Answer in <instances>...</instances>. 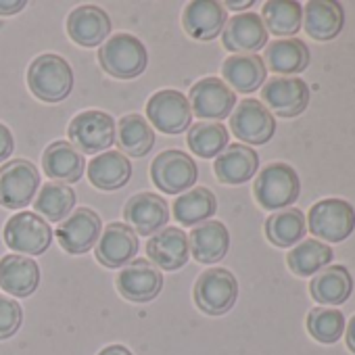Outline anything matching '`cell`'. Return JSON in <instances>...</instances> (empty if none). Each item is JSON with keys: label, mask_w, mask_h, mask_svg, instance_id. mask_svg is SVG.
Wrapping results in <instances>:
<instances>
[{"label": "cell", "mask_w": 355, "mask_h": 355, "mask_svg": "<svg viewBox=\"0 0 355 355\" xmlns=\"http://www.w3.org/2000/svg\"><path fill=\"white\" fill-rule=\"evenodd\" d=\"M40 189V173L28 159L7 161L0 167V205L7 209L28 207Z\"/></svg>", "instance_id": "52a82bcc"}, {"label": "cell", "mask_w": 355, "mask_h": 355, "mask_svg": "<svg viewBox=\"0 0 355 355\" xmlns=\"http://www.w3.org/2000/svg\"><path fill=\"white\" fill-rule=\"evenodd\" d=\"M71 144L84 155H96L115 144L117 125L109 113L90 109L76 115L67 128Z\"/></svg>", "instance_id": "ba28073f"}, {"label": "cell", "mask_w": 355, "mask_h": 355, "mask_svg": "<svg viewBox=\"0 0 355 355\" xmlns=\"http://www.w3.org/2000/svg\"><path fill=\"white\" fill-rule=\"evenodd\" d=\"M224 46L234 55H255L268 46V30L257 13H239L230 17L222 32Z\"/></svg>", "instance_id": "9a60e30c"}, {"label": "cell", "mask_w": 355, "mask_h": 355, "mask_svg": "<svg viewBox=\"0 0 355 355\" xmlns=\"http://www.w3.org/2000/svg\"><path fill=\"white\" fill-rule=\"evenodd\" d=\"M42 169L49 178L61 184H73L84 175V155L67 140H57L46 146L42 155Z\"/></svg>", "instance_id": "cb8c5ba5"}, {"label": "cell", "mask_w": 355, "mask_h": 355, "mask_svg": "<svg viewBox=\"0 0 355 355\" xmlns=\"http://www.w3.org/2000/svg\"><path fill=\"white\" fill-rule=\"evenodd\" d=\"M345 26V11L336 0H311L303 7V30L318 42L334 40Z\"/></svg>", "instance_id": "603a6c76"}, {"label": "cell", "mask_w": 355, "mask_h": 355, "mask_svg": "<svg viewBox=\"0 0 355 355\" xmlns=\"http://www.w3.org/2000/svg\"><path fill=\"white\" fill-rule=\"evenodd\" d=\"M138 249H140V243H138L136 232L125 224L113 222L98 236L96 259L105 268L115 270V268H123L130 261H134L138 255Z\"/></svg>", "instance_id": "d6986e66"}, {"label": "cell", "mask_w": 355, "mask_h": 355, "mask_svg": "<svg viewBox=\"0 0 355 355\" xmlns=\"http://www.w3.org/2000/svg\"><path fill=\"white\" fill-rule=\"evenodd\" d=\"M253 5V0H245V3H234V0H228V3H224V9H249Z\"/></svg>", "instance_id": "ee69618b"}, {"label": "cell", "mask_w": 355, "mask_h": 355, "mask_svg": "<svg viewBox=\"0 0 355 355\" xmlns=\"http://www.w3.org/2000/svg\"><path fill=\"white\" fill-rule=\"evenodd\" d=\"M216 211H218V199L205 187L187 191V195H180L173 201L175 222L182 226H189V228L207 222L209 218H214Z\"/></svg>", "instance_id": "4dcf8cb0"}, {"label": "cell", "mask_w": 355, "mask_h": 355, "mask_svg": "<svg viewBox=\"0 0 355 355\" xmlns=\"http://www.w3.org/2000/svg\"><path fill=\"white\" fill-rule=\"evenodd\" d=\"M13 148H15V140H13L11 130L5 123H0V163L7 161L13 155Z\"/></svg>", "instance_id": "ab89813d"}, {"label": "cell", "mask_w": 355, "mask_h": 355, "mask_svg": "<svg viewBox=\"0 0 355 355\" xmlns=\"http://www.w3.org/2000/svg\"><path fill=\"white\" fill-rule=\"evenodd\" d=\"M189 103H191L193 115L222 123V119L230 117V113L234 111L236 94L228 88L224 80L203 78L191 88Z\"/></svg>", "instance_id": "4fadbf2b"}, {"label": "cell", "mask_w": 355, "mask_h": 355, "mask_svg": "<svg viewBox=\"0 0 355 355\" xmlns=\"http://www.w3.org/2000/svg\"><path fill=\"white\" fill-rule=\"evenodd\" d=\"M261 101L268 111L278 117H299L309 105V86L295 76L272 78L261 88Z\"/></svg>", "instance_id": "7c38bea8"}, {"label": "cell", "mask_w": 355, "mask_h": 355, "mask_svg": "<svg viewBox=\"0 0 355 355\" xmlns=\"http://www.w3.org/2000/svg\"><path fill=\"white\" fill-rule=\"evenodd\" d=\"M146 117L163 134H182L193 123V109L187 94L178 90H159L146 103Z\"/></svg>", "instance_id": "30bf717a"}, {"label": "cell", "mask_w": 355, "mask_h": 355, "mask_svg": "<svg viewBox=\"0 0 355 355\" xmlns=\"http://www.w3.org/2000/svg\"><path fill=\"white\" fill-rule=\"evenodd\" d=\"M222 78L232 92L251 94L263 86L268 69L259 55H232L222 65Z\"/></svg>", "instance_id": "484cf974"}, {"label": "cell", "mask_w": 355, "mask_h": 355, "mask_svg": "<svg viewBox=\"0 0 355 355\" xmlns=\"http://www.w3.org/2000/svg\"><path fill=\"white\" fill-rule=\"evenodd\" d=\"M98 63L111 78L132 80L144 73L148 65V53L136 36L115 34L105 44H101Z\"/></svg>", "instance_id": "3957f363"}, {"label": "cell", "mask_w": 355, "mask_h": 355, "mask_svg": "<svg viewBox=\"0 0 355 355\" xmlns=\"http://www.w3.org/2000/svg\"><path fill=\"white\" fill-rule=\"evenodd\" d=\"M5 243L24 255H42L53 243V228L44 218L34 211L15 214L5 226Z\"/></svg>", "instance_id": "9c48e42d"}, {"label": "cell", "mask_w": 355, "mask_h": 355, "mask_svg": "<svg viewBox=\"0 0 355 355\" xmlns=\"http://www.w3.org/2000/svg\"><path fill=\"white\" fill-rule=\"evenodd\" d=\"M305 232H307V222L303 211L297 207L276 211L266 220V239L280 249L299 245Z\"/></svg>", "instance_id": "d6a6232c"}, {"label": "cell", "mask_w": 355, "mask_h": 355, "mask_svg": "<svg viewBox=\"0 0 355 355\" xmlns=\"http://www.w3.org/2000/svg\"><path fill=\"white\" fill-rule=\"evenodd\" d=\"M189 247L199 263H216L222 261L230 249V232L222 222L209 220L191 230Z\"/></svg>", "instance_id": "4316f807"}, {"label": "cell", "mask_w": 355, "mask_h": 355, "mask_svg": "<svg viewBox=\"0 0 355 355\" xmlns=\"http://www.w3.org/2000/svg\"><path fill=\"white\" fill-rule=\"evenodd\" d=\"M28 86L36 98L44 103H61L71 94L73 69L59 55H40L30 63Z\"/></svg>", "instance_id": "7a4b0ae2"}, {"label": "cell", "mask_w": 355, "mask_h": 355, "mask_svg": "<svg viewBox=\"0 0 355 355\" xmlns=\"http://www.w3.org/2000/svg\"><path fill=\"white\" fill-rule=\"evenodd\" d=\"M67 34L80 46H86V49L101 46L107 42L111 34V19L103 9L84 5L69 13Z\"/></svg>", "instance_id": "7402d4cb"}, {"label": "cell", "mask_w": 355, "mask_h": 355, "mask_svg": "<svg viewBox=\"0 0 355 355\" xmlns=\"http://www.w3.org/2000/svg\"><path fill=\"white\" fill-rule=\"evenodd\" d=\"M259 169V155L247 144H228L214 161L218 180L230 187L249 182Z\"/></svg>", "instance_id": "44dd1931"}, {"label": "cell", "mask_w": 355, "mask_h": 355, "mask_svg": "<svg viewBox=\"0 0 355 355\" xmlns=\"http://www.w3.org/2000/svg\"><path fill=\"white\" fill-rule=\"evenodd\" d=\"M40 284V268L34 259L5 255L0 259V288L15 297H30Z\"/></svg>", "instance_id": "f546056e"}, {"label": "cell", "mask_w": 355, "mask_h": 355, "mask_svg": "<svg viewBox=\"0 0 355 355\" xmlns=\"http://www.w3.org/2000/svg\"><path fill=\"white\" fill-rule=\"evenodd\" d=\"M307 230L320 243H343L355 230V209L343 199H322L307 214Z\"/></svg>", "instance_id": "277c9868"}, {"label": "cell", "mask_w": 355, "mask_h": 355, "mask_svg": "<svg viewBox=\"0 0 355 355\" xmlns=\"http://www.w3.org/2000/svg\"><path fill=\"white\" fill-rule=\"evenodd\" d=\"M101 232L103 224L98 214L90 207H80L61 222V226L57 228V241L61 249L69 255H84L92 247H96Z\"/></svg>", "instance_id": "5bb4252c"}, {"label": "cell", "mask_w": 355, "mask_h": 355, "mask_svg": "<svg viewBox=\"0 0 355 355\" xmlns=\"http://www.w3.org/2000/svg\"><path fill=\"white\" fill-rule=\"evenodd\" d=\"M146 255L157 270L175 272L187 266L191 257V247L187 232L180 228H161L146 243Z\"/></svg>", "instance_id": "ac0fdd59"}, {"label": "cell", "mask_w": 355, "mask_h": 355, "mask_svg": "<svg viewBox=\"0 0 355 355\" xmlns=\"http://www.w3.org/2000/svg\"><path fill=\"white\" fill-rule=\"evenodd\" d=\"M76 199L78 197H76L73 189H69V184L49 182L36 195L34 207L40 218H44L49 222H63L73 211Z\"/></svg>", "instance_id": "d590c367"}, {"label": "cell", "mask_w": 355, "mask_h": 355, "mask_svg": "<svg viewBox=\"0 0 355 355\" xmlns=\"http://www.w3.org/2000/svg\"><path fill=\"white\" fill-rule=\"evenodd\" d=\"M125 226H130L136 236H153L169 222V207L163 197L153 193L134 195L123 207Z\"/></svg>", "instance_id": "2e32d148"}, {"label": "cell", "mask_w": 355, "mask_h": 355, "mask_svg": "<svg viewBox=\"0 0 355 355\" xmlns=\"http://www.w3.org/2000/svg\"><path fill=\"white\" fill-rule=\"evenodd\" d=\"M228 21V11L222 3L216 0H193L187 5L182 24L191 38L195 40H214L224 32V26Z\"/></svg>", "instance_id": "ffe728a7"}, {"label": "cell", "mask_w": 355, "mask_h": 355, "mask_svg": "<svg viewBox=\"0 0 355 355\" xmlns=\"http://www.w3.org/2000/svg\"><path fill=\"white\" fill-rule=\"evenodd\" d=\"M132 178V163L119 150H105L88 163V180L98 191H117Z\"/></svg>", "instance_id": "83f0119b"}, {"label": "cell", "mask_w": 355, "mask_h": 355, "mask_svg": "<svg viewBox=\"0 0 355 355\" xmlns=\"http://www.w3.org/2000/svg\"><path fill=\"white\" fill-rule=\"evenodd\" d=\"M261 19L266 24L268 34L295 38V34L303 26V7L297 0H270L263 5Z\"/></svg>", "instance_id": "836d02e7"}, {"label": "cell", "mask_w": 355, "mask_h": 355, "mask_svg": "<svg viewBox=\"0 0 355 355\" xmlns=\"http://www.w3.org/2000/svg\"><path fill=\"white\" fill-rule=\"evenodd\" d=\"M305 324L311 338L322 345H334L345 334V315L336 307H313Z\"/></svg>", "instance_id": "74e56055"}, {"label": "cell", "mask_w": 355, "mask_h": 355, "mask_svg": "<svg viewBox=\"0 0 355 355\" xmlns=\"http://www.w3.org/2000/svg\"><path fill=\"white\" fill-rule=\"evenodd\" d=\"M255 201L266 211H282L297 203L301 195V180L293 165L274 161L266 165L253 184Z\"/></svg>", "instance_id": "6da1fadb"}, {"label": "cell", "mask_w": 355, "mask_h": 355, "mask_svg": "<svg viewBox=\"0 0 355 355\" xmlns=\"http://www.w3.org/2000/svg\"><path fill=\"white\" fill-rule=\"evenodd\" d=\"M163 288V274L148 259L130 261L117 276V291L128 301L148 303Z\"/></svg>", "instance_id": "e0dca14e"}, {"label": "cell", "mask_w": 355, "mask_h": 355, "mask_svg": "<svg viewBox=\"0 0 355 355\" xmlns=\"http://www.w3.org/2000/svg\"><path fill=\"white\" fill-rule=\"evenodd\" d=\"M332 257H334V253H332L330 245L320 243L315 239H307V241H301L299 245H295L288 251L286 266L295 276L309 278V276H315L326 266H330Z\"/></svg>", "instance_id": "1f68e13d"}, {"label": "cell", "mask_w": 355, "mask_h": 355, "mask_svg": "<svg viewBox=\"0 0 355 355\" xmlns=\"http://www.w3.org/2000/svg\"><path fill=\"white\" fill-rule=\"evenodd\" d=\"M24 322V309L15 299L0 295V340L11 338Z\"/></svg>", "instance_id": "f35d334b"}, {"label": "cell", "mask_w": 355, "mask_h": 355, "mask_svg": "<svg viewBox=\"0 0 355 355\" xmlns=\"http://www.w3.org/2000/svg\"><path fill=\"white\" fill-rule=\"evenodd\" d=\"M199 167L184 150H165L150 165V180L165 195H182L195 187Z\"/></svg>", "instance_id": "5b68a950"}, {"label": "cell", "mask_w": 355, "mask_h": 355, "mask_svg": "<svg viewBox=\"0 0 355 355\" xmlns=\"http://www.w3.org/2000/svg\"><path fill=\"white\" fill-rule=\"evenodd\" d=\"M26 0H3L0 3V15H15L26 9Z\"/></svg>", "instance_id": "60d3db41"}, {"label": "cell", "mask_w": 355, "mask_h": 355, "mask_svg": "<svg viewBox=\"0 0 355 355\" xmlns=\"http://www.w3.org/2000/svg\"><path fill=\"white\" fill-rule=\"evenodd\" d=\"M98 355H132V351L128 347H123V345H109Z\"/></svg>", "instance_id": "7bdbcfd3"}, {"label": "cell", "mask_w": 355, "mask_h": 355, "mask_svg": "<svg viewBox=\"0 0 355 355\" xmlns=\"http://www.w3.org/2000/svg\"><path fill=\"white\" fill-rule=\"evenodd\" d=\"M230 130L247 146L266 144L276 134V117L268 111V107L261 101L245 98L230 113Z\"/></svg>", "instance_id": "8fae6325"}, {"label": "cell", "mask_w": 355, "mask_h": 355, "mask_svg": "<svg viewBox=\"0 0 355 355\" xmlns=\"http://www.w3.org/2000/svg\"><path fill=\"white\" fill-rule=\"evenodd\" d=\"M228 128L218 121H201L189 128V148L203 159L218 157L228 146Z\"/></svg>", "instance_id": "8d00e7d4"}, {"label": "cell", "mask_w": 355, "mask_h": 355, "mask_svg": "<svg viewBox=\"0 0 355 355\" xmlns=\"http://www.w3.org/2000/svg\"><path fill=\"white\" fill-rule=\"evenodd\" d=\"M345 343H347V349L355 355V315L345 324Z\"/></svg>", "instance_id": "b9f144b4"}, {"label": "cell", "mask_w": 355, "mask_h": 355, "mask_svg": "<svg viewBox=\"0 0 355 355\" xmlns=\"http://www.w3.org/2000/svg\"><path fill=\"white\" fill-rule=\"evenodd\" d=\"M351 293H353V278L345 266L330 263L324 270H320L315 276H311L309 295L320 305L326 307L343 305L345 301H349Z\"/></svg>", "instance_id": "d4e9b609"}, {"label": "cell", "mask_w": 355, "mask_h": 355, "mask_svg": "<svg viewBox=\"0 0 355 355\" xmlns=\"http://www.w3.org/2000/svg\"><path fill=\"white\" fill-rule=\"evenodd\" d=\"M115 138L119 142V148L125 155L136 157V159L148 155L150 148L155 146V132L150 123L138 113H132L119 119Z\"/></svg>", "instance_id": "e575fe53"}, {"label": "cell", "mask_w": 355, "mask_h": 355, "mask_svg": "<svg viewBox=\"0 0 355 355\" xmlns=\"http://www.w3.org/2000/svg\"><path fill=\"white\" fill-rule=\"evenodd\" d=\"M195 303L207 315L228 313L239 299L236 276L226 268H211L195 282Z\"/></svg>", "instance_id": "8992f818"}, {"label": "cell", "mask_w": 355, "mask_h": 355, "mask_svg": "<svg viewBox=\"0 0 355 355\" xmlns=\"http://www.w3.org/2000/svg\"><path fill=\"white\" fill-rule=\"evenodd\" d=\"M309 49L299 38H282L276 42H270L263 53L266 69L278 73V76H297L307 69L309 65Z\"/></svg>", "instance_id": "f1b7e54d"}]
</instances>
